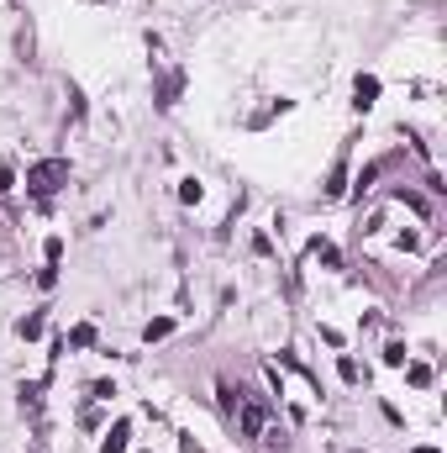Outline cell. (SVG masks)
Instances as JSON below:
<instances>
[{"instance_id": "1", "label": "cell", "mask_w": 447, "mask_h": 453, "mask_svg": "<svg viewBox=\"0 0 447 453\" xmlns=\"http://www.w3.org/2000/svg\"><path fill=\"white\" fill-rule=\"evenodd\" d=\"M58 184H69V158H43V164L26 169V190H32L37 201H48Z\"/></svg>"}, {"instance_id": "2", "label": "cell", "mask_w": 447, "mask_h": 453, "mask_svg": "<svg viewBox=\"0 0 447 453\" xmlns=\"http://www.w3.org/2000/svg\"><path fill=\"white\" fill-rule=\"evenodd\" d=\"M237 432L248 437V443H258V437L268 432V401L263 395H237Z\"/></svg>"}, {"instance_id": "3", "label": "cell", "mask_w": 447, "mask_h": 453, "mask_svg": "<svg viewBox=\"0 0 447 453\" xmlns=\"http://www.w3.org/2000/svg\"><path fill=\"white\" fill-rule=\"evenodd\" d=\"M374 100H379V79L374 74H358L353 79V105H358V111H369Z\"/></svg>"}, {"instance_id": "4", "label": "cell", "mask_w": 447, "mask_h": 453, "mask_svg": "<svg viewBox=\"0 0 447 453\" xmlns=\"http://www.w3.org/2000/svg\"><path fill=\"white\" fill-rule=\"evenodd\" d=\"M127 443H132V422H116V427L100 437V453H127Z\"/></svg>"}, {"instance_id": "5", "label": "cell", "mask_w": 447, "mask_h": 453, "mask_svg": "<svg viewBox=\"0 0 447 453\" xmlns=\"http://www.w3.org/2000/svg\"><path fill=\"white\" fill-rule=\"evenodd\" d=\"M310 253H316V259L327 264V269H337V264H342V253H337V248L327 243V237H316V243H310Z\"/></svg>"}, {"instance_id": "6", "label": "cell", "mask_w": 447, "mask_h": 453, "mask_svg": "<svg viewBox=\"0 0 447 453\" xmlns=\"http://www.w3.org/2000/svg\"><path fill=\"white\" fill-rule=\"evenodd\" d=\"M169 332H174V322H169V316H153V322L142 327V338H147V343H164Z\"/></svg>"}, {"instance_id": "7", "label": "cell", "mask_w": 447, "mask_h": 453, "mask_svg": "<svg viewBox=\"0 0 447 453\" xmlns=\"http://www.w3.org/2000/svg\"><path fill=\"white\" fill-rule=\"evenodd\" d=\"M90 343H95V327H90V322H79L69 338H63V348H90Z\"/></svg>"}, {"instance_id": "8", "label": "cell", "mask_w": 447, "mask_h": 453, "mask_svg": "<svg viewBox=\"0 0 447 453\" xmlns=\"http://www.w3.org/2000/svg\"><path fill=\"white\" fill-rule=\"evenodd\" d=\"M342 179H347V164L337 158V164H332V175H327V195H342V190H347Z\"/></svg>"}, {"instance_id": "9", "label": "cell", "mask_w": 447, "mask_h": 453, "mask_svg": "<svg viewBox=\"0 0 447 453\" xmlns=\"http://www.w3.org/2000/svg\"><path fill=\"white\" fill-rule=\"evenodd\" d=\"M405 380H411L416 390H426V385H431V364H411V369H405Z\"/></svg>"}, {"instance_id": "10", "label": "cell", "mask_w": 447, "mask_h": 453, "mask_svg": "<svg viewBox=\"0 0 447 453\" xmlns=\"http://www.w3.org/2000/svg\"><path fill=\"white\" fill-rule=\"evenodd\" d=\"M16 332H21V338H43V316H21Z\"/></svg>"}, {"instance_id": "11", "label": "cell", "mask_w": 447, "mask_h": 453, "mask_svg": "<svg viewBox=\"0 0 447 453\" xmlns=\"http://www.w3.org/2000/svg\"><path fill=\"white\" fill-rule=\"evenodd\" d=\"M337 375H342L347 385H358V380H363V369H358V358H342V364H337Z\"/></svg>"}, {"instance_id": "12", "label": "cell", "mask_w": 447, "mask_h": 453, "mask_svg": "<svg viewBox=\"0 0 447 453\" xmlns=\"http://www.w3.org/2000/svg\"><path fill=\"white\" fill-rule=\"evenodd\" d=\"M405 358H411V353H405V343H389V348H384V364H395V369H400Z\"/></svg>"}, {"instance_id": "13", "label": "cell", "mask_w": 447, "mask_h": 453, "mask_svg": "<svg viewBox=\"0 0 447 453\" xmlns=\"http://www.w3.org/2000/svg\"><path fill=\"white\" fill-rule=\"evenodd\" d=\"M43 253H48V264H58V259H63V237H48Z\"/></svg>"}, {"instance_id": "14", "label": "cell", "mask_w": 447, "mask_h": 453, "mask_svg": "<svg viewBox=\"0 0 447 453\" xmlns=\"http://www.w3.org/2000/svg\"><path fill=\"white\" fill-rule=\"evenodd\" d=\"M37 285H43V290H53V285H58V264H48V269L37 274Z\"/></svg>"}, {"instance_id": "15", "label": "cell", "mask_w": 447, "mask_h": 453, "mask_svg": "<svg viewBox=\"0 0 447 453\" xmlns=\"http://www.w3.org/2000/svg\"><path fill=\"white\" fill-rule=\"evenodd\" d=\"M179 453H206V448H200L195 437H184V443H179Z\"/></svg>"}, {"instance_id": "16", "label": "cell", "mask_w": 447, "mask_h": 453, "mask_svg": "<svg viewBox=\"0 0 447 453\" xmlns=\"http://www.w3.org/2000/svg\"><path fill=\"white\" fill-rule=\"evenodd\" d=\"M6 190H11V169L0 164V195H6Z\"/></svg>"}, {"instance_id": "17", "label": "cell", "mask_w": 447, "mask_h": 453, "mask_svg": "<svg viewBox=\"0 0 447 453\" xmlns=\"http://www.w3.org/2000/svg\"><path fill=\"white\" fill-rule=\"evenodd\" d=\"M416 453H442V448H416Z\"/></svg>"}]
</instances>
